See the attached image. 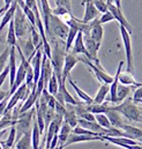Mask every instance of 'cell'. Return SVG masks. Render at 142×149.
Returning a JSON list of instances; mask_svg holds the SVG:
<instances>
[{"label": "cell", "mask_w": 142, "mask_h": 149, "mask_svg": "<svg viewBox=\"0 0 142 149\" xmlns=\"http://www.w3.org/2000/svg\"><path fill=\"white\" fill-rule=\"evenodd\" d=\"M52 14H54V15H57V16H65V15H67V14H71V13H68V10L65 8V7H63V6H57L54 9H52Z\"/></svg>", "instance_id": "35"}, {"label": "cell", "mask_w": 142, "mask_h": 149, "mask_svg": "<svg viewBox=\"0 0 142 149\" xmlns=\"http://www.w3.org/2000/svg\"><path fill=\"white\" fill-rule=\"evenodd\" d=\"M67 80H68L70 84L73 87V89L75 90V93L77 94V96L83 101V103H86V104H91V103H94V98H91L87 93H84L81 88H79V87H77V84L73 81V79H72L71 76H68V77H67Z\"/></svg>", "instance_id": "20"}, {"label": "cell", "mask_w": 142, "mask_h": 149, "mask_svg": "<svg viewBox=\"0 0 142 149\" xmlns=\"http://www.w3.org/2000/svg\"><path fill=\"white\" fill-rule=\"evenodd\" d=\"M141 98H142V83H140L139 87H135L134 88V90H133V98L132 100L136 103Z\"/></svg>", "instance_id": "36"}, {"label": "cell", "mask_w": 142, "mask_h": 149, "mask_svg": "<svg viewBox=\"0 0 142 149\" xmlns=\"http://www.w3.org/2000/svg\"><path fill=\"white\" fill-rule=\"evenodd\" d=\"M76 34H77V30L75 28L70 27V30H68V34H67V37H66V43H65V51H66V53L70 52V50L72 49V45H73L74 39L76 37Z\"/></svg>", "instance_id": "29"}, {"label": "cell", "mask_w": 142, "mask_h": 149, "mask_svg": "<svg viewBox=\"0 0 142 149\" xmlns=\"http://www.w3.org/2000/svg\"><path fill=\"white\" fill-rule=\"evenodd\" d=\"M87 111L91 112L93 114H97V113H106V111L110 109V104L109 102L106 103H101V104H96V103H91V104H86Z\"/></svg>", "instance_id": "22"}, {"label": "cell", "mask_w": 142, "mask_h": 149, "mask_svg": "<svg viewBox=\"0 0 142 149\" xmlns=\"http://www.w3.org/2000/svg\"><path fill=\"white\" fill-rule=\"evenodd\" d=\"M135 87L133 86H125L119 83L117 87V93H116V103H120L123 102L125 98L128 97V95L131 94L132 90H134Z\"/></svg>", "instance_id": "16"}, {"label": "cell", "mask_w": 142, "mask_h": 149, "mask_svg": "<svg viewBox=\"0 0 142 149\" xmlns=\"http://www.w3.org/2000/svg\"><path fill=\"white\" fill-rule=\"evenodd\" d=\"M8 98H9V97H6L5 100H2V101L0 102V116H2V114L5 113V109H6L7 103H8Z\"/></svg>", "instance_id": "39"}, {"label": "cell", "mask_w": 142, "mask_h": 149, "mask_svg": "<svg viewBox=\"0 0 142 149\" xmlns=\"http://www.w3.org/2000/svg\"><path fill=\"white\" fill-rule=\"evenodd\" d=\"M70 27L65 23V21H63L59 16L51 14L50 19H49V29L46 31V34L51 38H59L61 40H65L67 37Z\"/></svg>", "instance_id": "2"}, {"label": "cell", "mask_w": 142, "mask_h": 149, "mask_svg": "<svg viewBox=\"0 0 142 149\" xmlns=\"http://www.w3.org/2000/svg\"><path fill=\"white\" fill-rule=\"evenodd\" d=\"M77 59H79V61H82L83 64H86L87 66L90 67V70L93 71V73L96 76V79H97L101 83H107V84H110V83L112 82L113 76L107 74L106 72L103 70V67H102L101 65H98V66L95 65L93 61H90L89 59H87L84 56H80V57H77Z\"/></svg>", "instance_id": "5"}, {"label": "cell", "mask_w": 142, "mask_h": 149, "mask_svg": "<svg viewBox=\"0 0 142 149\" xmlns=\"http://www.w3.org/2000/svg\"><path fill=\"white\" fill-rule=\"evenodd\" d=\"M107 10L113 15L114 20H117V21L119 22V26H123V27L132 35V33H133L132 24H131V23L128 22V20L125 17V15H124V13H123V8H118V7H116L114 5L110 3V5H107Z\"/></svg>", "instance_id": "7"}, {"label": "cell", "mask_w": 142, "mask_h": 149, "mask_svg": "<svg viewBox=\"0 0 142 149\" xmlns=\"http://www.w3.org/2000/svg\"><path fill=\"white\" fill-rule=\"evenodd\" d=\"M35 116V110L31 108L30 110L26 112H22L17 116L16 123H15V128H16V140L23 135L27 132L31 131L33 127V118Z\"/></svg>", "instance_id": "4"}, {"label": "cell", "mask_w": 142, "mask_h": 149, "mask_svg": "<svg viewBox=\"0 0 142 149\" xmlns=\"http://www.w3.org/2000/svg\"><path fill=\"white\" fill-rule=\"evenodd\" d=\"M103 35H104L103 26L100 23L98 17H96L95 20L91 21V27H90V30H89V36L93 38L95 42H97L98 44H102Z\"/></svg>", "instance_id": "11"}, {"label": "cell", "mask_w": 142, "mask_h": 149, "mask_svg": "<svg viewBox=\"0 0 142 149\" xmlns=\"http://www.w3.org/2000/svg\"><path fill=\"white\" fill-rule=\"evenodd\" d=\"M47 91H49V94H51V95H56L57 93H58V89H59V82H58V79H57V76L54 73H52L51 75V77H50V80H49V82H47Z\"/></svg>", "instance_id": "28"}, {"label": "cell", "mask_w": 142, "mask_h": 149, "mask_svg": "<svg viewBox=\"0 0 142 149\" xmlns=\"http://www.w3.org/2000/svg\"><path fill=\"white\" fill-rule=\"evenodd\" d=\"M16 1H17V2H19V1H23V0H16Z\"/></svg>", "instance_id": "48"}, {"label": "cell", "mask_w": 142, "mask_h": 149, "mask_svg": "<svg viewBox=\"0 0 142 149\" xmlns=\"http://www.w3.org/2000/svg\"><path fill=\"white\" fill-rule=\"evenodd\" d=\"M14 1H15V0H3V2H5V6H3L5 9H7V8L12 5V2H14Z\"/></svg>", "instance_id": "43"}, {"label": "cell", "mask_w": 142, "mask_h": 149, "mask_svg": "<svg viewBox=\"0 0 142 149\" xmlns=\"http://www.w3.org/2000/svg\"><path fill=\"white\" fill-rule=\"evenodd\" d=\"M71 53L75 54V56L82 54L86 58L88 57V53H87V50H86V46H84V42H83V34L81 31H77V34H76V37H75L74 43L72 45Z\"/></svg>", "instance_id": "12"}, {"label": "cell", "mask_w": 142, "mask_h": 149, "mask_svg": "<svg viewBox=\"0 0 142 149\" xmlns=\"http://www.w3.org/2000/svg\"><path fill=\"white\" fill-rule=\"evenodd\" d=\"M79 63L77 56L67 52L65 54V59H64V65H63V72H61V82L66 83L67 77L71 74L72 70L75 67V65Z\"/></svg>", "instance_id": "8"}, {"label": "cell", "mask_w": 142, "mask_h": 149, "mask_svg": "<svg viewBox=\"0 0 142 149\" xmlns=\"http://www.w3.org/2000/svg\"><path fill=\"white\" fill-rule=\"evenodd\" d=\"M54 1H56L57 6H63V7H65V8L68 10V13H71L72 14L71 0H54Z\"/></svg>", "instance_id": "37"}, {"label": "cell", "mask_w": 142, "mask_h": 149, "mask_svg": "<svg viewBox=\"0 0 142 149\" xmlns=\"http://www.w3.org/2000/svg\"><path fill=\"white\" fill-rule=\"evenodd\" d=\"M15 141H16V128H15V125H13V126H10L8 138L6 139L5 142H1V143H3L6 147H13Z\"/></svg>", "instance_id": "31"}, {"label": "cell", "mask_w": 142, "mask_h": 149, "mask_svg": "<svg viewBox=\"0 0 142 149\" xmlns=\"http://www.w3.org/2000/svg\"><path fill=\"white\" fill-rule=\"evenodd\" d=\"M95 120L98 125H101L103 128H110L111 127V123L109 120L105 113H97L95 114Z\"/></svg>", "instance_id": "30"}, {"label": "cell", "mask_w": 142, "mask_h": 149, "mask_svg": "<svg viewBox=\"0 0 142 149\" xmlns=\"http://www.w3.org/2000/svg\"><path fill=\"white\" fill-rule=\"evenodd\" d=\"M120 35L124 42V47H125V53H126V61H127V71L132 73L133 72V52H132V40H131V34L123 27L119 26Z\"/></svg>", "instance_id": "6"}, {"label": "cell", "mask_w": 142, "mask_h": 149, "mask_svg": "<svg viewBox=\"0 0 142 149\" xmlns=\"http://www.w3.org/2000/svg\"><path fill=\"white\" fill-rule=\"evenodd\" d=\"M114 20V17H113V15L107 10L105 13H102V15H100L98 16V21H100V23L101 24H104V23H107V22H110V21H113Z\"/></svg>", "instance_id": "34"}, {"label": "cell", "mask_w": 142, "mask_h": 149, "mask_svg": "<svg viewBox=\"0 0 142 149\" xmlns=\"http://www.w3.org/2000/svg\"><path fill=\"white\" fill-rule=\"evenodd\" d=\"M140 110H141V121H142V108H140Z\"/></svg>", "instance_id": "46"}, {"label": "cell", "mask_w": 142, "mask_h": 149, "mask_svg": "<svg viewBox=\"0 0 142 149\" xmlns=\"http://www.w3.org/2000/svg\"><path fill=\"white\" fill-rule=\"evenodd\" d=\"M83 5L86 7L84 9V15H83V19L82 21L83 22H90L93 20H95L96 17H98L101 15V13L97 10V8L95 7L93 0H84L83 1Z\"/></svg>", "instance_id": "10"}, {"label": "cell", "mask_w": 142, "mask_h": 149, "mask_svg": "<svg viewBox=\"0 0 142 149\" xmlns=\"http://www.w3.org/2000/svg\"><path fill=\"white\" fill-rule=\"evenodd\" d=\"M118 80H119V83L125 84V86H133V87H139L140 86V83H138L135 81L133 74L129 73V72H124V73L120 72Z\"/></svg>", "instance_id": "23"}, {"label": "cell", "mask_w": 142, "mask_h": 149, "mask_svg": "<svg viewBox=\"0 0 142 149\" xmlns=\"http://www.w3.org/2000/svg\"><path fill=\"white\" fill-rule=\"evenodd\" d=\"M6 97H9V91H5V90H1L0 89V102L2 100H5Z\"/></svg>", "instance_id": "42"}, {"label": "cell", "mask_w": 142, "mask_h": 149, "mask_svg": "<svg viewBox=\"0 0 142 149\" xmlns=\"http://www.w3.org/2000/svg\"><path fill=\"white\" fill-rule=\"evenodd\" d=\"M15 149H33V145H31V131L24 133L23 135H21L16 140Z\"/></svg>", "instance_id": "18"}, {"label": "cell", "mask_w": 142, "mask_h": 149, "mask_svg": "<svg viewBox=\"0 0 142 149\" xmlns=\"http://www.w3.org/2000/svg\"><path fill=\"white\" fill-rule=\"evenodd\" d=\"M88 141H104L102 135H87V134H75L71 133L64 145V148L77 142H88Z\"/></svg>", "instance_id": "9"}, {"label": "cell", "mask_w": 142, "mask_h": 149, "mask_svg": "<svg viewBox=\"0 0 142 149\" xmlns=\"http://www.w3.org/2000/svg\"><path fill=\"white\" fill-rule=\"evenodd\" d=\"M8 59H9V46L5 49L0 54V73L3 71V68L8 64Z\"/></svg>", "instance_id": "32"}, {"label": "cell", "mask_w": 142, "mask_h": 149, "mask_svg": "<svg viewBox=\"0 0 142 149\" xmlns=\"http://www.w3.org/2000/svg\"><path fill=\"white\" fill-rule=\"evenodd\" d=\"M16 7H17V1L15 0V1L12 2V5L2 13L1 19H0V33H1V30L5 28V26H7V24L9 23V21L14 17V13H15Z\"/></svg>", "instance_id": "13"}, {"label": "cell", "mask_w": 142, "mask_h": 149, "mask_svg": "<svg viewBox=\"0 0 142 149\" xmlns=\"http://www.w3.org/2000/svg\"><path fill=\"white\" fill-rule=\"evenodd\" d=\"M16 123V119L13 117V113H12V110L10 111L5 112L0 119V131L1 130H5L7 127H10L13 125H15Z\"/></svg>", "instance_id": "24"}, {"label": "cell", "mask_w": 142, "mask_h": 149, "mask_svg": "<svg viewBox=\"0 0 142 149\" xmlns=\"http://www.w3.org/2000/svg\"><path fill=\"white\" fill-rule=\"evenodd\" d=\"M1 15H2V14H1ZM1 15H0V19H1Z\"/></svg>", "instance_id": "49"}, {"label": "cell", "mask_w": 142, "mask_h": 149, "mask_svg": "<svg viewBox=\"0 0 142 149\" xmlns=\"http://www.w3.org/2000/svg\"><path fill=\"white\" fill-rule=\"evenodd\" d=\"M72 133V127L66 123V121H63L60 128H59V132H58V146H61L64 148V145L68 138V135Z\"/></svg>", "instance_id": "17"}, {"label": "cell", "mask_w": 142, "mask_h": 149, "mask_svg": "<svg viewBox=\"0 0 142 149\" xmlns=\"http://www.w3.org/2000/svg\"><path fill=\"white\" fill-rule=\"evenodd\" d=\"M5 10H6V9H5V7H2V8H0V15H1V14H2V13H3Z\"/></svg>", "instance_id": "44"}, {"label": "cell", "mask_w": 142, "mask_h": 149, "mask_svg": "<svg viewBox=\"0 0 142 149\" xmlns=\"http://www.w3.org/2000/svg\"><path fill=\"white\" fill-rule=\"evenodd\" d=\"M95 7L100 13H105L107 12V3L105 0H93Z\"/></svg>", "instance_id": "33"}, {"label": "cell", "mask_w": 142, "mask_h": 149, "mask_svg": "<svg viewBox=\"0 0 142 149\" xmlns=\"http://www.w3.org/2000/svg\"><path fill=\"white\" fill-rule=\"evenodd\" d=\"M38 100V96H37V94H36V89H31V91H30V94H29V96L27 97V100L24 101V103H23V105L20 108V110L19 112L20 113H22V112H26L28 111V110H30L34 105H35L36 101Z\"/></svg>", "instance_id": "21"}, {"label": "cell", "mask_w": 142, "mask_h": 149, "mask_svg": "<svg viewBox=\"0 0 142 149\" xmlns=\"http://www.w3.org/2000/svg\"><path fill=\"white\" fill-rule=\"evenodd\" d=\"M125 134H126V138H129L132 140L134 139H140L142 138V130L141 128H138V127H134V126H131V125H127V124H124L121 126V128Z\"/></svg>", "instance_id": "19"}, {"label": "cell", "mask_w": 142, "mask_h": 149, "mask_svg": "<svg viewBox=\"0 0 142 149\" xmlns=\"http://www.w3.org/2000/svg\"><path fill=\"white\" fill-rule=\"evenodd\" d=\"M121 147L126 149H142V146H139L138 143L136 145H123Z\"/></svg>", "instance_id": "41"}, {"label": "cell", "mask_w": 142, "mask_h": 149, "mask_svg": "<svg viewBox=\"0 0 142 149\" xmlns=\"http://www.w3.org/2000/svg\"><path fill=\"white\" fill-rule=\"evenodd\" d=\"M13 21H14L15 35H16V38H17V39L24 38L29 33H30L31 24H30V22L28 21V19L26 17V15H24L22 8H21L19 5H17V7H16V9H15Z\"/></svg>", "instance_id": "3"}, {"label": "cell", "mask_w": 142, "mask_h": 149, "mask_svg": "<svg viewBox=\"0 0 142 149\" xmlns=\"http://www.w3.org/2000/svg\"><path fill=\"white\" fill-rule=\"evenodd\" d=\"M0 149H3V148H2V145H1V142H0Z\"/></svg>", "instance_id": "47"}, {"label": "cell", "mask_w": 142, "mask_h": 149, "mask_svg": "<svg viewBox=\"0 0 142 149\" xmlns=\"http://www.w3.org/2000/svg\"><path fill=\"white\" fill-rule=\"evenodd\" d=\"M136 103H141V104H142V98H141V100H139V101H138Z\"/></svg>", "instance_id": "45"}, {"label": "cell", "mask_w": 142, "mask_h": 149, "mask_svg": "<svg viewBox=\"0 0 142 149\" xmlns=\"http://www.w3.org/2000/svg\"><path fill=\"white\" fill-rule=\"evenodd\" d=\"M40 143V132L38 128V125L36 123V119L33 121V127H31V145L33 149H39Z\"/></svg>", "instance_id": "26"}, {"label": "cell", "mask_w": 142, "mask_h": 149, "mask_svg": "<svg viewBox=\"0 0 142 149\" xmlns=\"http://www.w3.org/2000/svg\"><path fill=\"white\" fill-rule=\"evenodd\" d=\"M8 74H9V66H8V64H7L6 67L3 68V71L0 73V88H1V86L3 84V82H5L6 77L8 76Z\"/></svg>", "instance_id": "38"}, {"label": "cell", "mask_w": 142, "mask_h": 149, "mask_svg": "<svg viewBox=\"0 0 142 149\" xmlns=\"http://www.w3.org/2000/svg\"><path fill=\"white\" fill-rule=\"evenodd\" d=\"M7 44L9 46H15L17 44V38L15 35V29H14V21L13 19L8 23V33H7Z\"/></svg>", "instance_id": "27"}, {"label": "cell", "mask_w": 142, "mask_h": 149, "mask_svg": "<svg viewBox=\"0 0 142 149\" xmlns=\"http://www.w3.org/2000/svg\"><path fill=\"white\" fill-rule=\"evenodd\" d=\"M105 114H106V117L109 118V120H110V123H111V126H113V127L121 128V126L125 124V123H124V119H123V117H121V114L117 111V110H114L111 105H110V109L107 110Z\"/></svg>", "instance_id": "14"}, {"label": "cell", "mask_w": 142, "mask_h": 149, "mask_svg": "<svg viewBox=\"0 0 142 149\" xmlns=\"http://www.w3.org/2000/svg\"><path fill=\"white\" fill-rule=\"evenodd\" d=\"M105 1H106L107 5L112 3V5H114L116 7H118V8H121V0H105Z\"/></svg>", "instance_id": "40"}, {"label": "cell", "mask_w": 142, "mask_h": 149, "mask_svg": "<svg viewBox=\"0 0 142 149\" xmlns=\"http://www.w3.org/2000/svg\"><path fill=\"white\" fill-rule=\"evenodd\" d=\"M125 118L132 121H141V110L132 98H125L118 105H111Z\"/></svg>", "instance_id": "1"}, {"label": "cell", "mask_w": 142, "mask_h": 149, "mask_svg": "<svg viewBox=\"0 0 142 149\" xmlns=\"http://www.w3.org/2000/svg\"><path fill=\"white\" fill-rule=\"evenodd\" d=\"M65 108H66V111H65V114H64V121H66L72 128H74L77 125V119H79L77 116H76L75 109H74V105L66 103Z\"/></svg>", "instance_id": "15"}, {"label": "cell", "mask_w": 142, "mask_h": 149, "mask_svg": "<svg viewBox=\"0 0 142 149\" xmlns=\"http://www.w3.org/2000/svg\"><path fill=\"white\" fill-rule=\"evenodd\" d=\"M109 91H110V84L102 83V86L100 87V89H98V91H97V94H96V96L94 98V103L101 104V103L105 102V98H106Z\"/></svg>", "instance_id": "25"}]
</instances>
